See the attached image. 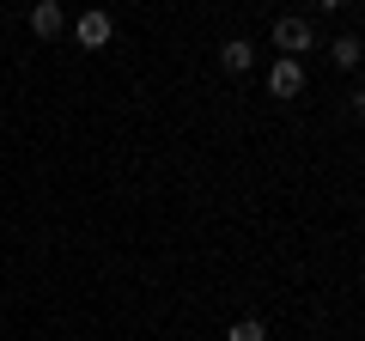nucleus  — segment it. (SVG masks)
I'll use <instances>...</instances> for the list:
<instances>
[{
  "mask_svg": "<svg viewBox=\"0 0 365 341\" xmlns=\"http://www.w3.org/2000/svg\"><path fill=\"white\" fill-rule=\"evenodd\" d=\"M274 49H280V55H292V61H299L304 49H317L311 19H280V25H274Z\"/></svg>",
  "mask_w": 365,
  "mask_h": 341,
  "instance_id": "f257e3e1",
  "label": "nucleus"
},
{
  "mask_svg": "<svg viewBox=\"0 0 365 341\" xmlns=\"http://www.w3.org/2000/svg\"><path fill=\"white\" fill-rule=\"evenodd\" d=\"M110 31H116V19H110L104 6H91V13H79V19H73L79 49H104V43H110Z\"/></svg>",
  "mask_w": 365,
  "mask_h": 341,
  "instance_id": "f03ea898",
  "label": "nucleus"
},
{
  "mask_svg": "<svg viewBox=\"0 0 365 341\" xmlns=\"http://www.w3.org/2000/svg\"><path fill=\"white\" fill-rule=\"evenodd\" d=\"M268 92H274V98H299V92H304V61L280 55V61L268 67Z\"/></svg>",
  "mask_w": 365,
  "mask_h": 341,
  "instance_id": "7ed1b4c3",
  "label": "nucleus"
},
{
  "mask_svg": "<svg viewBox=\"0 0 365 341\" xmlns=\"http://www.w3.org/2000/svg\"><path fill=\"white\" fill-rule=\"evenodd\" d=\"M220 67H225V73H250V67H256V43H250V37L220 43Z\"/></svg>",
  "mask_w": 365,
  "mask_h": 341,
  "instance_id": "20e7f679",
  "label": "nucleus"
},
{
  "mask_svg": "<svg viewBox=\"0 0 365 341\" xmlns=\"http://www.w3.org/2000/svg\"><path fill=\"white\" fill-rule=\"evenodd\" d=\"M61 25H67V19H61V0H37V6H31V31H37L43 43L61 37Z\"/></svg>",
  "mask_w": 365,
  "mask_h": 341,
  "instance_id": "39448f33",
  "label": "nucleus"
},
{
  "mask_svg": "<svg viewBox=\"0 0 365 341\" xmlns=\"http://www.w3.org/2000/svg\"><path fill=\"white\" fill-rule=\"evenodd\" d=\"M329 61H335V67H359L365 61V43L359 37H335V43H329Z\"/></svg>",
  "mask_w": 365,
  "mask_h": 341,
  "instance_id": "423d86ee",
  "label": "nucleus"
},
{
  "mask_svg": "<svg viewBox=\"0 0 365 341\" xmlns=\"http://www.w3.org/2000/svg\"><path fill=\"white\" fill-rule=\"evenodd\" d=\"M225 341H268V329H262L256 317H244V323H232V329H225Z\"/></svg>",
  "mask_w": 365,
  "mask_h": 341,
  "instance_id": "0eeeda50",
  "label": "nucleus"
},
{
  "mask_svg": "<svg viewBox=\"0 0 365 341\" xmlns=\"http://www.w3.org/2000/svg\"><path fill=\"white\" fill-rule=\"evenodd\" d=\"M317 6H323V13H341V6H347V0H317Z\"/></svg>",
  "mask_w": 365,
  "mask_h": 341,
  "instance_id": "6e6552de",
  "label": "nucleus"
},
{
  "mask_svg": "<svg viewBox=\"0 0 365 341\" xmlns=\"http://www.w3.org/2000/svg\"><path fill=\"white\" fill-rule=\"evenodd\" d=\"M353 116H359V122H365V92H359V98H353Z\"/></svg>",
  "mask_w": 365,
  "mask_h": 341,
  "instance_id": "1a4fd4ad",
  "label": "nucleus"
}]
</instances>
